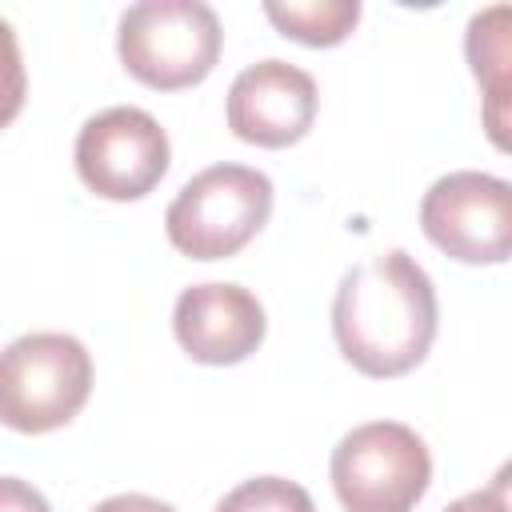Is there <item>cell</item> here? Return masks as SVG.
<instances>
[{
    "label": "cell",
    "instance_id": "16",
    "mask_svg": "<svg viewBox=\"0 0 512 512\" xmlns=\"http://www.w3.org/2000/svg\"><path fill=\"white\" fill-rule=\"evenodd\" d=\"M92 512H176V508L156 496H144V492H120V496L100 500Z\"/></svg>",
    "mask_w": 512,
    "mask_h": 512
},
{
    "label": "cell",
    "instance_id": "10",
    "mask_svg": "<svg viewBox=\"0 0 512 512\" xmlns=\"http://www.w3.org/2000/svg\"><path fill=\"white\" fill-rule=\"evenodd\" d=\"M464 52L472 76L484 84V120L496 148H504V100H508V4H492L468 20Z\"/></svg>",
    "mask_w": 512,
    "mask_h": 512
},
{
    "label": "cell",
    "instance_id": "4",
    "mask_svg": "<svg viewBox=\"0 0 512 512\" xmlns=\"http://www.w3.org/2000/svg\"><path fill=\"white\" fill-rule=\"evenodd\" d=\"M272 216V180L248 164H212L196 172L164 212L176 252L192 260L236 256Z\"/></svg>",
    "mask_w": 512,
    "mask_h": 512
},
{
    "label": "cell",
    "instance_id": "5",
    "mask_svg": "<svg viewBox=\"0 0 512 512\" xmlns=\"http://www.w3.org/2000/svg\"><path fill=\"white\" fill-rule=\"evenodd\" d=\"M328 472L344 512H412L432 484V456L408 424L372 420L340 436Z\"/></svg>",
    "mask_w": 512,
    "mask_h": 512
},
{
    "label": "cell",
    "instance_id": "11",
    "mask_svg": "<svg viewBox=\"0 0 512 512\" xmlns=\"http://www.w3.org/2000/svg\"><path fill=\"white\" fill-rule=\"evenodd\" d=\"M264 16L280 28V36L308 48H328L356 28L360 0H268Z\"/></svg>",
    "mask_w": 512,
    "mask_h": 512
},
{
    "label": "cell",
    "instance_id": "14",
    "mask_svg": "<svg viewBox=\"0 0 512 512\" xmlns=\"http://www.w3.org/2000/svg\"><path fill=\"white\" fill-rule=\"evenodd\" d=\"M0 512H52L44 492L20 476H0Z\"/></svg>",
    "mask_w": 512,
    "mask_h": 512
},
{
    "label": "cell",
    "instance_id": "1",
    "mask_svg": "<svg viewBox=\"0 0 512 512\" xmlns=\"http://www.w3.org/2000/svg\"><path fill=\"white\" fill-rule=\"evenodd\" d=\"M432 276L404 252L388 248L340 276L332 300V336L340 356L376 380L412 372L436 340Z\"/></svg>",
    "mask_w": 512,
    "mask_h": 512
},
{
    "label": "cell",
    "instance_id": "6",
    "mask_svg": "<svg viewBox=\"0 0 512 512\" xmlns=\"http://www.w3.org/2000/svg\"><path fill=\"white\" fill-rule=\"evenodd\" d=\"M420 228L460 264H504L512 252V184L476 168L448 172L424 192Z\"/></svg>",
    "mask_w": 512,
    "mask_h": 512
},
{
    "label": "cell",
    "instance_id": "8",
    "mask_svg": "<svg viewBox=\"0 0 512 512\" xmlns=\"http://www.w3.org/2000/svg\"><path fill=\"white\" fill-rule=\"evenodd\" d=\"M320 108L316 80L288 60H256L228 88V128L256 148H288L308 136Z\"/></svg>",
    "mask_w": 512,
    "mask_h": 512
},
{
    "label": "cell",
    "instance_id": "3",
    "mask_svg": "<svg viewBox=\"0 0 512 512\" xmlns=\"http://www.w3.org/2000/svg\"><path fill=\"white\" fill-rule=\"evenodd\" d=\"M92 392V356L68 332H28L0 352V424L12 432L64 428Z\"/></svg>",
    "mask_w": 512,
    "mask_h": 512
},
{
    "label": "cell",
    "instance_id": "7",
    "mask_svg": "<svg viewBox=\"0 0 512 512\" xmlns=\"http://www.w3.org/2000/svg\"><path fill=\"white\" fill-rule=\"evenodd\" d=\"M168 132L144 108L116 104L76 132V172L104 200H140L168 172Z\"/></svg>",
    "mask_w": 512,
    "mask_h": 512
},
{
    "label": "cell",
    "instance_id": "15",
    "mask_svg": "<svg viewBox=\"0 0 512 512\" xmlns=\"http://www.w3.org/2000/svg\"><path fill=\"white\" fill-rule=\"evenodd\" d=\"M444 512H508V472H500L488 488L452 500Z\"/></svg>",
    "mask_w": 512,
    "mask_h": 512
},
{
    "label": "cell",
    "instance_id": "9",
    "mask_svg": "<svg viewBox=\"0 0 512 512\" xmlns=\"http://www.w3.org/2000/svg\"><path fill=\"white\" fill-rule=\"evenodd\" d=\"M172 332L196 364H240L264 344L268 320L248 288L204 280L176 296Z\"/></svg>",
    "mask_w": 512,
    "mask_h": 512
},
{
    "label": "cell",
    "instance_id": "12",
    "mask_svg": "<svg viewBox=\"0 0 512 512\" xmlns=\"http://www.w3.org/2000/svg\"><path fill=\"white\" fill-rule=\"evenodd\" d=\"M216 512H316L312 496L284 476H252L244 484H236Z\"/></svg>",
    "mask_w": 512,
    "mask_h": 512
},
{
    "label": "cell",
    "instance_id": "2",
    "mask_svg": "<svg viewBox=\"0 0 512 512\" xmlns=\"http://www.w3.org/2000/svg\"><path fill=\"white\" fill-rule=\"evenodd\" d=\"M220 48L224 32L204 0H140L116 24L120 64L160 92L200 84L216 68Z\"/></svg>",
    "mask_w": 512,
    "mask_h": 512
},
{
    "label": "cell",
    "instance_id": "13",
    "mask_svg": "<svg viewBox=\"0 0 512 512\" xmlns=\"http://www.w3.org/2000/svg\"><path fill=\"white\" fill-rule=\"evenodd\" d=\"M24 92H28V76H24L20 40H16L12 24L0 16V128H8L20 116Z\"/></svg>",
    "mask_w": 512,
    "mask_h": 512
}]
</instances>
